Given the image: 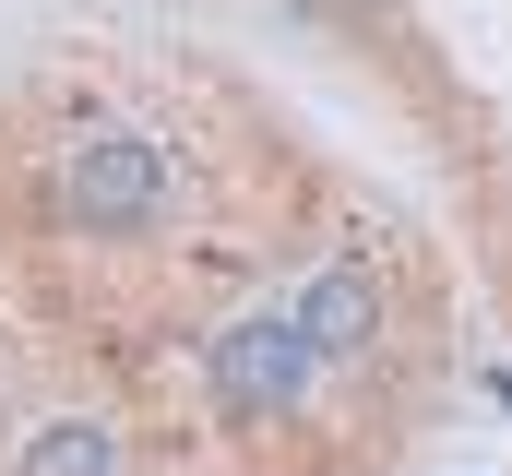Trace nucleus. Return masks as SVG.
Segmentation results:
<instances>
[{"label": "nucleus", "instance_id": "20e7f679", "mask_svg": "<svg viewBox=\"0 0 512 476\" xmlns=\"http://www.w3.org/2000/svg\"><path fill=\"white\" fill-rule=\"evenodd\" d=\"M0 476H131V441H120V417H84L72 405V417H36Z\"/></svg>", "mask_w": 512, "mask_h": 476}, {"label": "nucleus", "instance_id": "f257e3e1", "mask_svg": "<svg viewBox=\"0 0 512 476\" xmlns=\"http://www.w3.org/2000/svg\"><path fill=\"white\" fill-rule=\"evenodd\" d=\"M179 191H191L179 143H167L155 119H131V108H72V119H48V143H24V203H36V227L84 238V250L155 238L179 215Z\"/></svg>", "mask_w": 512, "mask_h": 476}, {"label": "nucleus", "instance_id": "f03ea898", "mask_svg": "<svg viewBox=\"0 0 512 476\" xmlns=\"http://www.w3.org/2000/svg\"><path fill=\"white\" fill-rule=\"evenodd\" d=\"M322 381H334V369H322V346H310V322H298L286 286L251 298V310H227V322L203 334V357H191V393H203V417H215L227 441H286Z\"/></svg>", "mask_w": 512, "mask_h": 476}, {"label": "nucleus", "instance_id": "7ed1b4c3", "mask_svg": "<svg viewBox=\"0 0 512 476\" xmlns=\"http://www.w3.org/2000/svg\"><path fill=\"white\" fill-rule=\"evenodd\" d=\"M298 298V322H310V346L334 381H370L393 357V250H334V262H310V286H286Z\"/></svg>", "mask_w": 512, "mask_h": 476}]
</instances>
